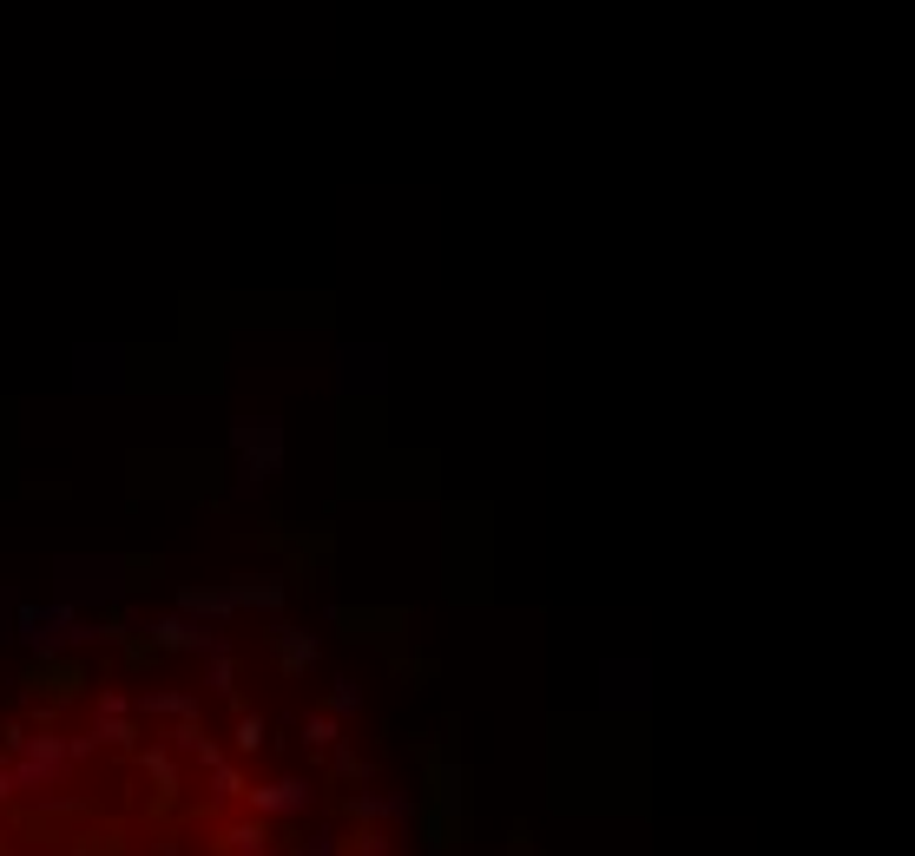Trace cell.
Segmentation results:
<instances>
[{
    "label": "cell",
    "mask_w": 915,
    "mask_h": 856,
    "mask_svg": "<svg viewBox=\"0 0 915 856\" xmlns=\"http://www.w3.org/2000/svg\"><path fill=\"white\" fill-rule=\"evenodd\" d=\"M7 784H14V777H7V771H0V797H7Z\"/></svg>",
    "instance_id": "8992f818"
},
{
    "label": "cell",
    "mask_w": 915,
    "mask_h": 856,
    "mask_svg": "<svg viewBox=\"0 0 915 856\" xmlns=\"http://www.w3.org/2000/svg\"><path fill=\"white\" fill-rule=\"evenodd\" d=\"M303 856H336V837H316V843H303Z\"/></svg>",
    "instance_id": "277c9868"
},
{
    "label": "cell",
    "mask_w": 915,
    "mask_h": 856,
    "mask_svg": "<svg viewBox=\"0 0 915 856\" xmlns=\"http://www.w3.org/2000/svg\"><path fill=\"white\" fill-rule=\"evenodd\" d=\"M224 856H264V830H231V837H224Z\"/></svg>",
    "instance_id": "7a4b0ae2"
},
{
    "label": "cell",
    "mask_w": 915,
    "mask_h": 856,
    "mask_svg": "<svg viewBox=\"0 0 915 856\" xmlns=\"http://www.w3.org/2000/svg\"><path fill=\"white\" fill-rule=\"evenodd\" d=\"M237 745H244V751L264 745V718H244V725H237Z\"/></svg>",
    "instance_id": "3957f363"
},
{
    "label": "cell",
    "mask_w": 915,
    "mask_h": 856,
    "mask_svg": "<svg viewBox=\"0 0 915 856\" xmlns=\"http://www.w3.org/2000/svg\"><path fill=\"white\" fill-rule=\"evenodd\" d=\"M251 804H257V810H270V817H290V810L310 804V784H297V777H277V784H257Z\"/></svg>",
    "instance_id": "6da1fadb"
},
{
    "label": "cell",
    "mask_w": 915,
    "mask_h": 856,
    "mask_svg": "<svg viewBox=\"0 0 915 856\" xmlns=\"http://www.w3.org/2000/svg\"><path fill=\"white\" fill-rule=\"evenodd\" d=\"M158 856H185V850H178V843H158Z\"/></svg>",
    "instance_id": "5b68a950"
}]
</instances>
